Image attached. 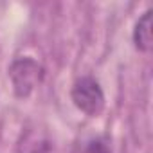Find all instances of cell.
Masks as SVG:
<instances>
[{"instance_id":"cell-2","label":"cell","mask_w":153,"mask_h":153,"mask_svg":"<svg viewBox=\"0 0 153 153\" xmlns=\"http://www.w3.org/2000/svg\"><path fill=\"white\" fill-rule=\"evenodd\" d=\"M70 97H72L76 108L90 117H97L105 110L103 88L90 76H83V78H79L74 83V87L70 90Z\"/></svg>"},{"instance_id":"cell-1","label":"cell","mask_w":153,"mask_h":153,"mask_svg":"<svg viewBox=\"0 0 153 153\" xmlns=\"http://www.w3.org/2000/svg\"><path fill=\"white\" fill-rule=\"evenodd\" d=\"M9 78L16 97H29L43 79V67L31 56L18 58L9 67Z\"/></svg>"},{"instance_id":"cell-4","label":"cell","mask_w":153,"mask_h":153,"mask_svg":"<svg viewBox=\"0 0 153 153\" xmlns=\"http://www.w3.org/2000/svg\"><path fill=\"white\" fill-rule=\"evenodd\" d=\"M72 153H112V146L108 137L105 135H94L88 139H83L74 146Z\"/></svg>"},{"instance_id":"cell-3","label":"cell","mask_w":153,"mask_h":153,"mask_svg":"<svg viewBox=\"0 0 153 153\" xmlns=\"http://www.w3.org/2000/svg\"><path fill=\"white\" fill-rule=\"evenodd\" d=\"M133 43L140 52H149L151 51V11L149 9L135 24Z\"/></svg>"}]
</instances>
